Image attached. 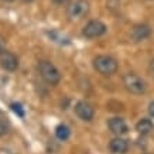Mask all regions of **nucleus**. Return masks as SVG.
<instances>
[{
	"instance_id": "nucleus-1",
	"label": "nucleus",
	"mask_w": 154,
	"mask_h": 154,
	"mask_svg": "<svg viewBox=\"0 0 154 154\" xmlns=\"http://www.w3.org/2000/svg\"><path fill=\"white\" fill-rule=\"evenodd\" d=\"M94 68L100 75L110 76V75L116 74L117 68H119V64L110 55H98L94 58Z\"/></svg>"
},
{
	"instance_id": "nucleus-2",
	"label": "nucleus",
	"mask_w": 154,
	"mask_h": 154,
	"mask_svg": "<svg viewBox=\"0 0 154 154\" xmlns=\"http://www.w3.org/2000/svg\"><path fill=\"white\" fill-rule=\"evenodd\" d=\"M38 72L41 75V78L47 84L50 85H58L61 81V74L58 68H57L54 64H52L51 61H40L38 62Z\"/></svg>"
},
{
	"instance_id": "nucleus-3",
	"label": "nucleus",
	"mask_w": 154,
	"mask_h": 154,
	"mask_svg": "<svg viewBox=\"0 0 154 154\" xmlns=\"http://www.w3.org/2000/svg\"><path fill=\"white\" fill-rule=\"evenodd\" d=\"M123 85L127 92L133 95H143L147 89L146 81L136 74H126L123 76Z\"/></svg>"
},
{
	"instance_id": "nucleus-4",
	"label": "nucleus",
	"mask_w": 154,
	"mask_h": 154,
	"mask_svg": "<svg viewBox=\"0 0 154 154\" xmlns=\"http://www.w3.org/2000/svg\"><path fill=\"white\" fill-rule=\"evenodd\" d=\"M89 9L91 6L88 0H75L66 7V16L69 20H74V21L82 20L89 13Z\"/></svg>"
},
{
	"instance_id": "nucleus-5",
	"label": "nucleus",
	"mask_w": 154,
	"mask_h": 154,
	"mask_svg": "<svg viewBox=\"0 0 154 154\" xmlns=\"http://www.w3.org/2000/svg\"><path fill=\"white\" fill-rule=\"evenodd\" d=\"M106 31L107 27L103 21H100V20H91L89 23H86V26L82 30V35L86 38H98L102 37Z\"/></svg>"
},
{
	"instance_id": "nucleus-6",
	"label": "nucleus",
	"mask_w": 154,
	"mask_h": 154,
	"mask_svg": "<svg viewBox=\"0 0 154 154\" xmlns=\"http://www.w3.org/2000/svg\"><path fill=\"white\" fill-rule=\"evenodd\" d=\"M75 113H76V116L79 117L81 120L91 122L95 116V109L86 100H79V102L75 105Z\"/></svg>"
},
{
	"instance_id": "nucleus-7",
	"label": "nucleus",
	"mask_w": 154,
	"mask_h": 154,
	"mask_svg": "<svg viewBox=\"0 0 154 154\" xmlns=\"http://www.w3.org/2000/svg\"><path fill=\"white\" fill-rule=\"evenodd\" d=\"M0 66L5 71L14 72V71L19 68V60H17V57L14 55L13 52L3 51L0 54Z\"/></svg>"
},
{
	"instance_id": "nucleus-8",
	"label": "nucleus",
	"mask_w": 154,
	"mask_h": 154,
	"mask_svg": "<svg viewBox=\"0 0 154 154\" xmlns=\"http://www.w3.org/2000/svg\"><path fill=\"white\" fill-rule=\"evenodd\" d=\"M107 126H109V130L116 136H123L129 131L127 123L122 117H112L110 120L107 122Z\"/></svg>"
},
{
	"instance_id": "nucleus-9",
	"label": "nucleus",
	"mask_w": 154,
	"mask_h": 154,
	"mask_svg": "<svg viewBox=\"0 0 154 154\" xmlns=\"http://www.w3.org/2000/svg\"><path fill=\"white\" fill-rule=\"evenodd\" d=\"M130 35L133 38V41H143V40H146V38H149L151 35V28H150L149 24H137V26L133 27Z\"/></svg>"
},
{
	"instance_id": "nucleus-10",
	"label": "nucleus",
	"mask_w": 154,
	"mask_h": 154,
	"mask_svg": "<svg viewBox=\"0 0 154 154\" xmlns=\"http://www.w3.org/2000/svg\"><path fill=\"white\" fill-rule=\"evenodd\" d=\"M109 150L112 151L113 154H126L127 150H129V141L126 139H123L120 136H117L115 139L110 140L109 143Z\"/></svg>"
},
{
	"instance_id": "nucleus-11",
	"label": "nucleus",
	"mask_w": 154,
	"mask_h": 154,
	"mask_svg": "<svg viewBox=\"0 0 154 154\" xmlns=\"http://www.w3.org/2000/svg\"><path fill=\"white\" fill-rule=\"evenodd\" d=\"M136 130L137 133H140L141 136H147L154 130V125L150 119H141L140 122H137L136 125Z\"/></svg>"
},
{
	"instance_id": "nucleus-12",
	"label": "nucleus",
	"mask_w": 154,
	"mask_h": 154,
	"mask_svg": "<svg viewBox=\"0 0 154 154\" xmlns=\"http://www.w3.org/2000/svg\"><path fill=\"white\" fill-rule=\"evenodd\" d=\"M55 136H57V139L61 141H65L69 139V136H71V130H69V127L65 126V125H58L55 129Z\"/></svg>"
},
{
	"instance_id": "nucleus-13",
	"label": "nucleus",
	"mask_w": 154,
	"mask_h": 154,
	"mask_svg": "<svg viewBox=\"0 0 154 154\" xmlns=\"http://www.w3.org/2000/svg\"><path fill=\"white\" fill-rule=\"evenodd\" d=\"M10 107H11V110H13L14 113H16V115H17V116L19 117H24V115H26V113H24V109H23V106H21V103H11V105H10Z\"/></svg>"
},
{
	"instance_id": "nucleus-14",
	"label": "nucleus",
	"mask_w": 154,
	"mask_h": 154,
	"mask_svg": "<svg viewBox=\"0 0 154 154\" xmlns=\"http://www.w3.org/2000/svg\"><path fill=\"white\" fill-rule=\"evenodd\" d=\"M9 130H10L9 123H7L5 119H0V137L6 136L7 133H9Z\"/></svg>"
},
{
	"instance_id": "nucleus-15",
	"label": "nucleus",
	"mask_w": 154,
	"mask_h": 154,
	"mask_svg": "<svg viewBox=\"0 0 154 154\" xmlns=\"http://www.w3.org/2000/svg\"><path fill=\"white\" fill-rule=\"evenodd\" d=\"M3 51H6V41H5V38L0 35V54Z\"/></svg>"
},
{
	"instance_id": "nucleus-16",
	"label": "nucleus",
	"mask_w": 154,
	"mask_h": 154,
	"mask_svg": "<svg viewBox=\"0 0 154 154\" xmlns=\"http://www.w3.org/2000/svg\"><path fill=\"white\" fill-rule=\"evenodd\" d=\"M149 115L151 117H154V100H151L149 105Z\"/></svg>"
},
{
	"instance_id": "nucleus-17",
	"label": "nucleus",
	"mask_w": 154,
	"mask_h": 154,
	"mask_svg": "<svg viewBox=\"0 0 154 154\" xmlns=\"http://www.w3.org/2000/svg\"><path fill=\"white\" fill-rule=\"evenodd\" d=\"M150 68H151V71H153V74H154V60L151 61V64H150Z\"/></svg>"
},
{
	"instance_id": "nucleus-18",
	"label": "nucleus",
	"mask_w": 154,
	"mask_h": 154,
	"mask_svg": "<svg viewBox=\"0 0 154 154\" xmlns=\"http://www.w3.org/2000/svg\"><path fill=\"white\" fill-rule=\"evenodd\" d=\"M55 3H64V2H66V0H54Z\"/></svg>"
},
{
	"instance_id": "nucleus-19",
	"label": "nucleus",
	"mask_w": 154,
	"mask_h": 154,
	"mask_svg": "<svg viewBox=\"0 0 154 154\" xmlns=\"http://www.w3.org/2000/svg\"><path fill=\"white\" fill-rule=\"evenodd\" d=\"M21 2H23V3H31L33 0H21Z\"/></svg>"
},
{
	"instance_id": "nucleus-20",
	"label": "nucleus",
	"mask_w": 154,
	"mask_h": 154,
	"mask_svg": "<svg viewBox=\"0 0 154 154\" xmlns=\"http://www.w3.org/2000/svg\"><path fill=\"white\" fill-rule=\"evenodd\" d=\"M2 2H5V3H11V2H14V0H2Z\"/></svg>"
},
{
	"instance_id": "nucleus-21",
	"label": "nucleus",
	"mask_w": 154,
	"mask_h": 154,
	"mask_svg": "<svg viewBox=\"0 0 154 154\" xmlns=\"http://www.w3.org/2000/svg\"><path fill=\"white\" fill-rule=\"evenodd\" d=\"M146 154H149V153H146Z\"/></svg>"
}]
</instances>
